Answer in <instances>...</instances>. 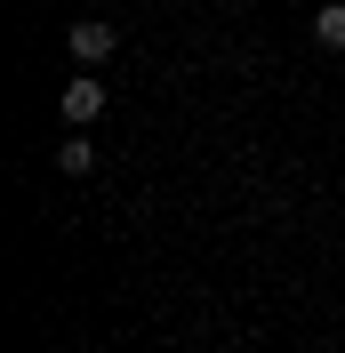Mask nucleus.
<instances>
[{
    "label": "nucleus",
    "instance_id": "1",
    "mask_svg": "<svg viewBox=\"0 0 345 353\" xmlns=\"http://www.w3.org/2000/svg\"><path fill=\"white\" fill-rule=\"evenodd\" d=\"M112 48H121V32H112L105 17H81V24H72V57H81V65H105Z\"/></svg>",
    "mask_w": 345,
    "mask_h": 353
},
{
    "label": "nucleus",
    "instance_id": "2",
    "mask_svg": "<svg viewBox=\"0 0 345 353\" xmlns=\"http://www.w3.org/2000/svg\"><path fill=\"white\" fill-rule=\"evenodd\" d=\"M97 112H105V81H72L65 88V121L81 129V121H97Z\"/></svg>",
    "mask_w": 345,
    "mask_h": 353
},
{
    "label": "nucleus",
    "instance_id": "3",
    "mask_svg": "<svg viewBox=\"0 0 345 353\" xmlns=\"http://www.w3.org/2000/svg\"><path fill=\"white\" fill-rule=\"evenodd\" d=\"M57 169H65V176H88V169H97V145H88V137H65V145H57Z\"/></svg>",
    "mask_w": 345,
    "mask_h": 353
},
{
    "label": "nucleus",
    "instance_id": "4",
    "mask_svg": "<svg viewBox=\"0 0 345 353\" xmlns=\"http://www.w3.org/2000/svg\"><path fill=\"white\" fill-rule=\"evenodd\" d=\"M313 41H322V48H345V0L313 8Z\"/></svg>",
    "mask_w": 345,
    "mask_h": 353
}]
</instances>
